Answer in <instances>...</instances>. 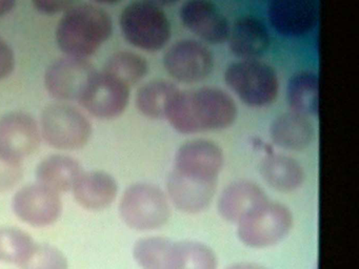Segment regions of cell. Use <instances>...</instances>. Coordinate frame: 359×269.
Wrapping results in <instances>:
<instances>
[{"mask_svg": "<svg viewBox=\"0 0 359 269\" xmlns=\"http://www.w3.org/2000/svg\"><path fill=\"white\" fill-rule=\"evenodd\" d=\"M238 115L236 103L222 88L180 90L174 97L167 118L176 132L184 134L230 127Z\"/></svg>", "mask_w": 359, "mask_h": 269, "instance_id": "1", "label": "cell"}, {"mask_svg": "<svg viewBox=\"0 0 359 269\" xmlns=\"http://www.w3.org/2000/svg\"><path fill=\"white\" fill-rule=\"evenodd\" d=\"M113 34L110 14L91 4L72 6L58 21L55 40L66 56L88 59L104 46Z\"/></svg>", "mask_w": 359, "mask_h": 269, "instance_id": "2", "label": "cell"}, {"mask_svg": "<svg viewBox=\"0 0 359 269\" xmlns=\"http://www.w3.org/2000/svg\"><path fill=\"white\" fill-rule=\"evenodd\" d=\"M119 27L123 38L144 52H158L171 39L172 27L167 14L146 0L127 4L121 11Z\"/></svg>", "mask_w": 359, "mask_h": 269, "instance_id": "3", "label": "cell"}, {"mask_svg": "<svg viewBox=\"0 0 359 269\" xmlns=\"http://www.w3.org/2000/svg\"><path fill=\"white\" fill-rule=\"evenodd\" d=\"M230 90L251 107L269 106L278 96L276 71L260 60H239L231 63L224 74Z\"/></svg>", "mask_w": 359, "mask_h": 269, "instance_id": "4", "label": "cell"}, {"mask_svg": "<svg viewBox=\"0 0 359 269\" xmlns=\"http://www.w3.org/2000/svg\"><path fill=\"white\" fill-rule=\"evenodd\" d=\"M41 138L60 151L83 149L91 139L93 127L85 113L67 103H53L41 111Z\"/></svg>", "mask_w": 359, "mask_h": 269, "instance_id": "5", "label": "cell"}, {"mask_svg": "<svg viewBox=\"0 0 359 269\" xmlns=\"http://www.w3.org/2000/svg\"><path fill=\"white\" fill-rule=\"evenodd\" d=\"M123 222L140 231L161 228L171 216L169 200L159 187L149 183H135L126 189L119 203Z\"/></svg>", "mask_w": 359, "mask_h": 269, "instance_id": "6", "label": "cell"}, {"mask_svg": "<svg viewBox=\"0 0 359 269\" xmlns=\"http://www.w3.org/2000/svg\"><path fill=\"white\" fill-rule=\"evenodd\" d=\"M293 226V214L287 206L266 202L238 223L237 235L245 245L266 248L283 241Z\"/></svg>", "mask_w": 359, "mask_h": 269, "instance_id": "7", "label": "cell"}, {"mask_svg": "<svg viewBox=\"0 0 359 269\" xmlns=\"http://www.w3.org/2000/svg\"><path fill=\"white\" fill-rule=\"evenodd\" d=\"M163 67L180 83L205 81L214 69V56L203 42L182 39L172 44L163 55Z\"/></svg>", "mask_w": 359, "mask_h": 269, "instance_id": "8", "label": "cell"}, {"mask_svg": "<svg viewBox=\"0 0 359 269\" xmlns=\"http://www.w3.org/2000/svg\"><path fill=\"white\" fill-rule=\"evenodd\" d=\"M130 88L110 74L97 71L77 101L97 119H115L123 115L129 105Z\"/></svg>", "mask_w": 359, "mask_h": 269, "instance_id": "9", "label": "cell"}, {"mask_svg": "<svg viewBox=\"0 0 359 269\" xmlns=\"http://www.w3.org/2000/svg\"><path fill=\"white\" fill-rule=\"evenodd\" d=\"M97 69L88 59L65 56L54 60L43 76L46 90L52 98L77 101Z\"/></svg>", "mask_w": 359, "mask_h": 269, "instance_id": "10", "label": "cell"}, {"mask_svg": "<svg viewBox=\"0 0 359 269\" xmlns=\"http://www.w3.org/2000/svg\"><path fill=\"white\" fill-rule=\"evenodd\" d=\"M12 208L18 219L33 227H47L62 216L60 193L39 183L22 187L14 195Z\"/></svg>", "mask_w": 359, "mask_h": 269, "instance_id": "11", "label": "cell"}, {"mask_svg": "<svg viewBox=\"0 0 359 269\" xmlns=\"http://www.w3.org/2000/svg\"><path fill=\"white\" fill-rule=\"evenodd\" d=\"M180 18L203 41L220 44L228 40L230 23L211 0H187L180 8Z\"/></svg>", "mask_w": 359, "mask_h": 269, "instance_id": "12", "label": "cell"}, {"mask_svg": "<svg viewBox=\"0 0 359 269\" xmlns=\"http://www.w3.org/2000/svg\"><path fill=\"white\" fill-rule=\"evenodd\" d=\"M217 179L201 178L174 168L167 181L168 195L173 205L186 214L203 212L211 204Z\"/></svg>", "mask_w": 359, "mask_h": 269, "instance_id": "13", "label": "cell"}, {"mask_svg": "<svg viewBox=\"0 0 359 269\" xmlns=\"http://www.w3.org/2000/svg\"><path fill=\"white\" fill-rule=\"evenodd\" d=\"M269 19L280 35L302 37L316 25L318 6L315 0H271Z\"/></svg>", "mask_w": 359, "mask_h": 269, "instance_id": "14", "label": "cell"}, {"mask_svg": "<svg viewBox=\"0 0 359 269\" xmlns=\"http://www.w3.org/2000/svg\"><path fill=\"white\" fill-rule=\"evenodd\" d=\"M41 142L39 122L26 111H14L0 117V146L18 158L28 157Z\"/></svg>", "mask_w": 359, "mask_h": 269, "instance_id": "15", "label": "cell"}, {"mask_svg": "<svg viewBox=\"0 0 359 269\" xmlns=\"http://www.w3.org/2000/svg\"><path fill=\"white\" fill-rule=\"evenodd\" d=\"M224 164L222 147L208 139L188 141L178 149L175 156L176 170L201 178L217 179Z\"/></svg>", "mask_w": 359, "mask_h": 269, "instance_id": "16", "label": "cell"}, {"mask_svg": "<svg viewBox=\"0 0 359 269\" xmlns=\"http://www.w3.org/2000/svg\"><path fill=\"white\" fill-rule=\"evenodd\" d=\"M228 41L231 53L239 60H259L268 52L271 38L260 19L245 16L231 27Z\"/></svg>", "mask_w": 359, "mask_h": 269, "instance_id": "17", "label": "cell"}, {"mask_svg": "<svg viewBox=\"0 0 359 269\" xmlns=\"http://www.w3.org/2000/svg\"><path fill=\"white\" fill-rule=\"evenodd\" d=\"M268 201L266 193L259 185L252 181L239 180L224 189L218 200V212L224 220L238 224Z\"/></svg>", "mask_w": 359, "mask_h": 269, "instance_id": "18", "label": "cell"}, {"mask_svg": "<svg viewBox=\"0 0 359 269\" xmlns=\"http://www.w3.org/2000/svg\"><path fill=\"white\" fill-rule=\"evenodd\" d=\"M77 203L88 210H102L116 199L118 183L102 170L83 172L72 188Z\"/></svg>", "mask_w": 359, "mask_h": 269, "instance_id": "19", "label": "cell"}, {"mask_svg": "<svg viewBox=\"0 0 359 269\" xmlns=\"http://www.w3.org/2000/svg\"><path fill=\"white\" fill-rule=\"evenodd\" d=\"M161 269H217V258L212 248L201 242L167 239Z\"/></svg>", "mask_w": 359, "mask_h": 269, "instance_id": "20", "label": "cell"}, {"mask_svg": "<svg viewBox=\"0 0 359 269\" xmlns=\"http://www.w3.org/2000/svg\"><path fill=\"white\" fill-rule=\"evenodd\" d=\"M270 136L273 143L280 149L302 151L314 141L315 128L308 117L290 111L273 120Z\"/></svg>", "mask_w": 359, "mask_h": 269, "instance_id": "21", "label": "cell"}, {"mask_svg": "<svg viewBox=\"0 0 359 269\" xmlns=\"http://www.w3.org/2000/svg\"><path fill=\"white\" fill-rule=\"evenodd\" d=\"M83 172V167L76 159L55 153L39 162L36 168L37 183L56 193H66L73 188Z\"/></svg>", "mask_w": 359, "mask_h": 269, "instance_id": "22", "label": "cell"}, {"mask_svg": "<svg viewBox=\"0 0 359 269\" xmlns=\"http://www.w3.org/2000/svg\"><path fill=\"white\" fill-rule=\"evenodd\" d=\"M259 172L269 186L281 193L296 191L304 181V168L287 156L269 155L260 163Z\"/></svg>", "mask_w": 359, "mask_h": 269, "instance_id": "23", "label": "cell"}, {"mask_svg": "<svg viewBox=\"0 0 359 269\" xmlns=\"http://www.w3.org/2000/svg\"><path fill=\"white\" fill-rule=\"evenodd\" d=\"M180 88L169 80H152L138 88L135 104L138 111L149 119H163Z\"/></svg>", "mask_w": 359, "mask_h": 269, "instance_id": "24", "label": "cell"}, {"mask_svg": "<svg viewBox=\"0 0 359 269\" xmlns=\"http://www.w3.org/2000/svg\"><path fill=\"white\" fill-rule=\"evenodd\" d=\"M318 75L314 71H299L287 83V103L294 113L308 118L318 115Z\"/></svg>", "mask_w": 359, "mask_h": 269, "instance_id": "25", "label": "cell"}, {"mask_svg": "<svg viewBox=\"0 0 359 269\" xmlns=\"http://www.w3.org/2000/svg\"><path fill=\"white\" fill-rule=\"evenodd\" d=\"M102 71L131 88L146 78L150 71V65L147 59L138 53L118 50L107 59Z\"/></svg>", "mask_w": 359, "mask_h": 269, "instance_id": "26", "label": "cell"}, {"mask_svg": "<svg viewBox=\"0 0 359 269\" xmlns=\"http://www.w3.org/2000/svg\"><path fill=\"white\" fill-rule=\"evenodd\" d=\"M35 246L33 237L15 227H0V262L22 264Z\"/></svg>", "mask_w": 359, "mask_h": 269, "instance_id": "27", "label": "cell"}, {"mask_svg": "<svg viewBox=\"0 0 359 269\" xmlns=\"http://www.w3.org/2000/svg\"><path fill=\"white\" fill-rule=\"evenodd\" d=\"M22 269H69L66 256L55 246L35 243L30 256L20 265Z\"/></svg>", "mask_w": 359, "mask_h": 269, "instance_id": "28", "label": "cell"}, {"mask_svg": "<svg viewBox=\"0 0 359 269\" xmlns=\"http://www.w3.org/2000/svg\"><path fill=\"white\" fill-rule=\"evenodd\" d=\"M22 174V159L0 146V191H8L16 186Z\"/></svg>", "mask_w": 359, "mask_h": 269, "instance_id": "29", "label": "cell"}, {"mask_svg": "<svg viewBox=\"0 0 359 269\" xmlns=\"http://www.w3.org/2000/svg\"><path fill=\"white\" fill-rule=\"evenodd\" d=\"M15 65V54L13 48L0 37V81L13 73Z\"/></svg>", "mask_w": 359, "mask_h": 269, "instance_id": "30", "label": "cell"}, {"mask_svg": "<svg viewBox=\"0 0 359 269\" xmlns=\"http://www.w3.org/2000/svg\"><path fill=\"white\" fill-rule=\"evenodd\" d=\"M74 0H32L33 6L45 15H56L66 12Z\"/></svg>", "mask_w": 359, "mask_h": 269, "instance_id": "31", "label": "cell"}, {"mask_svg": "<svg viewBox=\"0 0 359 269\" xmlns=\"http://www.w3.org/2000/svg\"><path fill=\"white\" fill-rule=\"evenodd\" d=\"M18 0H0V17L6 16L15 8Z\"/></svg>", "mask_w": 359, "mask_h": 269, "instance_id": "32", "label": "cell"}, {"mask_svg": "<svg viewBox=\"0 0 359 269\" xmlns=\"http://www.w3.org/2000/svg\"><path fill=\"white\" fill-rule=\"evenodd\" d=\"M226 269H268L262 265L256 264V263H237V264L231 265Z\"/></svg>", "mask_w": 359, "mask_h": 269, "instance_id": "33", "label": "cell"}, {"mask_svg": "<svg viewBox=\"0 0 359 269\" xmlns=\"http://www.w3.org/2000/svg\"><path fill=\"white\" fill-rule=\"evenodd\" d=\"M146 1L161 8V6H172V4H176L178 0H146Z\"/></svg>", "mask_w": 359, "mask_h": 269, "instance_id": "34", "label": "cell"}, {"mask_svg": "<svg viewBox=\"0 0 359 269\" xmlns=\"http://www.w3.org/2000/svg\"><path fill=\"white\" fill-rule=\"evenodd\" d=\"M94 2L98 4H106V6H113V4H119L123 0H93Z\"/></svg>", "mask_w": 359, "mask_h": 269, "instance_id": "35", "label": "cell"}]
</instances>
